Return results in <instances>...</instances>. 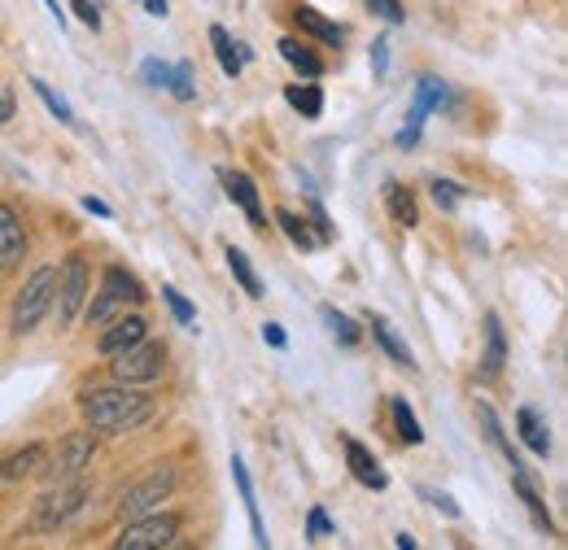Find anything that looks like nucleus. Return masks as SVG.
Masks as SVG:
<instances>
[{
    "label": "nucleus",
    "mask_w": 568,
    "mask_h": 550,
    "mask_svg": "<svg viewBox=\"0 0 568 550\" xmlns=\"http://www.w3.org/2000/svg\"><path fill=\"white\" fill-rule=\"evenodd\" d=\"M389 416H394V429H398V441H403V445H420V441H425V429H420L416 411L407 407V398H389Z\"/></svg>",
    "instance_id": "29"
},
{
    "label": "nucleus",
    "mask_w": 568,
    "mask_h": 550,
    "mask_svg": "<svg viewBox=\"0 0 568 550\" xmlns=\"http://www.w3.org/2000/svg\"><path fill=\"white\" fill-rule=\"evenodd\" d=\"M320 315H324V324H329V332L337 336V341L345 345V349H354V345L363 341V328H358V324H354L350 315H341L337 306H320Z\"/></svg>",
    "instance_id": "30"
},
{
    "label": "nucleus",
    "mask_w": 568,
    "mask_h": 550,
    "mask_svg": "<svg viewBox=\"0 0 568 550\" xmlns=\"http://www.w3.org/2000/svg\"><path fill=\"white\" fill-rule=\"evenodd\" d=\"M512 485H516V494H521L525 511L534 516V525H538L543 533H551V538H556V520H551V511H547V503H543V494H538L534 476H525V472H512Z\"/></svg>",
    "instance_id": "24"
},
{
    "label": "nucleus",
    "mask_w": 568,
    "mask_h": 550,
    "mask_svg": "<svg viewBox=\"0 0 568 550\" xmlns=\"http://www.w3.org/2000/svg\"><path fill=\"white\" fill-rule=\"evenodd\" d=\"M97 433L84 424V429H75V433H66V438L57 441L49 454H44V463H40V481L44 485H62V481H75V476H84L88 467H93V459H97Z\"/></svg>",
    "instance_id": "6"
},
{
    "label": "nucleus",
    "mask_w": 568,
    "mask_h": 550,
    "mask_svg": "<svg viewBox=\"0 0 568 550\" xmlns=\"http://www.w3.org/2000/svg\"><path fill=\"white\" fill-rule=\"evenodd\" d=\"M44 4H49V13H53V18H57V22H66V13H62V9H57V0H44Z\"/></svg>",
    "instance_id": "47"
},
{
    "label": "nucleus",
    "mask_w": 568,
    "mask_h": 550,
    "mask_svg": "<svg viewBox=\"0 0 568 550\" xmlns=\"http://www.w3.org/2000/svg\"><path fill=\"white\" fill-rule=\"evenodd\" d=\"M363 324L372 328V336H376V345H381V349H385V354H389L394 363H403V367H416V358H411V349H407V341H403L398 332L389 328V324H385L381 315H372V311H367V315H363Z\"/></svg>",
    "instance_id": "25"
},
{
    "label": "nucleus",
    "mask_w": 568,
    "mask_h": 550,
    "mask_svg": "<svg viewBox=\"0 0 568 550\" xmlns=\"http://www.w3.org/2000/svg\"><path fill=\"white\" fill-rule=\"evenodd\" d=\"M385 66H389V40L381 35V40L372 44V71H376V75H385Z\"/></svg>",
    "instance_id": "41"
},
{
    "label": "nucleus",
    "mask_w": 568,
    "mask_h": 550,
    "mask_svg": "<svg viewBox=\"0 0 568 550\" xmlns=\"http://www.w3.org/2000/svg\"><path fill=\"white\" fill-rule=\"evenodd\" d=\"M88 494H93V489H88L79 476H75V481H62V485H49V489L35 498L26 529H31V533H57V529H66V525L84 511Z\"/></svg>",
    "instance_id": "5"
},
{
    "label": "nucleus",
    "mask_w": 568,
    "mask_h": 550,
    "mask_svg": "<svg viewBox=\"0 0 568 550\" xmlns=\"http://www.w3.org/2000/svg\"><path fill=\"white\" fill-rule=\"evenodd\" d=\"M289 22H293L307 40H320V44H329V48H341V44H345V26H337L333 18H324V13L311 9V4H289Z\"/></svg>",
    "instance_id": "15"
},
{
    "label": "nucleus",
    "mask_w": 568,
    "mask_h": 550,
    "mask_svg": "<svg viewBox=\"0 0 568 550\" xmlns=\"http://www.w3.org/2000/svg\"><path fill=\"white\" fill-rule=\"evenodd\" d=\"M26 258V227H22V215L0 202V271H13L18 262Z\"/></svg>",
    "instance_id": "16"
},
{
    "label": "nucleus",
    "mask_w": 568,
    "mask_h": 550,
    "mask_svg": "<svg viewBox=\"0 0 568 550\" xmlns=\"http://www.w3.org/2000/svg\"><path fill=\"white\" fill-rule=\"evenodd\" d=\"M442 101H447V84H442L438 75H420V84H416V101H411V110H407V127L394 136V140H398V149H411V144L420 140L425 118H429L433 110H442Z\"/></svg>",
    "instance_id": "10"
},
{
    "label": "nucleus",
    "mask_w": 568,
    "mask_h": 550,
    "mask_svg": "<svg viewBox=\"0 0 568 550\" xmlns=\"http://www.w3.org/2000/svg\"><path fill=\"white\" fill-rule=\"evenodd\" d=\"M162 302H167V311L175 315V324H184V328H193V324H197V306H193L175 284H162Z\"/></svg>",
    "instance_id": "31"
},
{
    "label": "nucleus",
    "mask_w": 568,
    "mask_h": 550,
    "mask_svg": "<svg viewBox=\"0 0 568 550\" xmlns=\"http://www.w3.org/2000/svg\"><path fill=\"white\" fill-rule=\"evenodd\" d=\"M140 79H144L149 88H162V93H167V88H171V66L158 62V57H144V62H140Z\"/></svg>",
    "instance_id": "36"
},
{
    "label": "nucleus",
    "mask_w": 568,
    "mask_h": 550,
    "mask_svg": "<svg viewBox=\"0 0 568 550\" xmlns=\"http://www.w3.org/2000/svg\"><path fill=\"white\" fill-rule=\"evenodd\" d=\"M44 454H49V445L44 441H26L22 450H13V454H4L0 459V481H26V476H35L40 472V463H44Z\"/></svg>",
    "instance_id": "18"
},
{
    "label": "nucleus",
    "mask_w": 568,
    "mask_h": 550,
    "mask_svg": "<svg viewBox=\"0 0 568 550\" xmlns=\"http://www.w3.org/2000/svg\"><path fill=\"white\" fill-rule=\"evenodd\" d=\"M429 193H433L438 211H447V215H454V211H459V202L468 197V188H463V184H454V180H433V184H429Z\"/></svg>",
    "instance_id": "34"
},
{
    "label": "nucleus",
    "mask_w": 568,
    "mask_h": 550,
    "mask_svg": "<svg viewBox=\"0 0 568 550\" xmlns=\"http://www.w3.org/2000/svg\"><path fill=\"white\" fill-rule=\"evenodd\" d=\"M271 219H276V227L289 236V245H293V249H302V254H311V249H320V245H324V240L315 236L311 219H307V215H298V211H289V206H280Z\"/></svg>",
    "instance_id": "22"
},
{
    "label": "nucleus",
    "mask_w": 568,
    "mask_h": 550,
    "mask_svg": "<svg viewBox=\"0 0 568 550\" xmlns=\"http://www.w3.org/2000/svg\"><path fill=\"white\" fill-rule=\"evenodd\" d=\"M307 211H311V227H315V236H320V240H324V245H329V240H333V236H337V231H333V223H329V211H324V206H320V202H311V206H307Z\"/></svg>",
    "instance_id": "38"
},
{
    "label": "nucleus",
    "mask_w": 568,
    "mask_h": 550,
    "mask_svg": "<svg viewBox=\"0 0 568 550\" xmlns=\"http://www.w3.org/2000/svg\"><path fill=\"white\" fill-rule=\"evenodd\" d=\"M71 9H75V18H79L88 31H101V9H97L93 0H71Z\"/></svg>",
    "instance_id": "39"
},
{
    "label": "nucleus",
    "mask_w": 568,
    "mask_h": 550,
    "mask_svg": "<svg viewBox=\"0 0 568 550\" xmlns=\"http://www.w3.org/2000/svg\"><path fill=\"white\" fill-rule=\"evenodd\" d=\"M140 4H144L153 18H167V13H171V4H167V0H140Z\"/></svg>",
    "instance_id": "45"
},
{
    "label": "nucleus",
    "mask_w": 568,
    "mask_h": 550,
    "mask_svg": "<svg viewBox=\"0 0 568 550\" xmlns=\"http://www.w3.org/2000/svg\"><path fill=\"white\" fill-rule=\"evenodd\" d=\"M337 533V525L329 520V511L324 507H311L307 511V542H324V538H333Z\"/></svg>",
    "instance_id": "35"
},
{
    "label": "nucleus",
    "mask_w": 568,
    "mask_h": 550,
    "mask_svg": "<svg viewBox=\"0 0 568 550\" xmlns=\"http://www.w3.org/2000/svg\"><path fill=\"white\" fill-rule=\"evenodd\" d=\"M503 367H507V332H503V320H499L494 311H485V345H481V367H476V376H481L485 385H494V380L503 376Z\"/></svg>",
    "instance_id": "13"
},
{
    "label": "nucleus",
    "mask_w": 568,
    "mask_h": 550,
    "mask_svg": "<svg viewBox=\"0 0 568 550\" xmlns=\"http://www.w3.org/2000/svg\"><path fill=\"white\" fill-rule=\"evenodd\" d=\"M262 341H267L271 349H285V345H289V336H285L280 324H262Z\"/></svg>",
    "instance_id": "43"
},
{
    "label": "nucleus",
    "mask_w": 568,
    "mask_h": 550,
    "mask_svg": "<svg viewBox=\"0 0 568 550\" xmlns=\"http://www.w3.org/2000/svg\"><path fill=\"white\" fill-rule=\"evenodd\" d=\"M31 88H35V97L49 106V114H53L62 127H79V122H75V110H71V106H66V101H62V97H57V93L44 84V79H31Z\"/></svg>",
    "instance_id": "32"
},
{
    "label": "nucleus",
    "mask_w": 568,
    "mask_h": 550,
    "mask_svg": "<svg viewBox=\"0 0 568 550\" xmlns=\"http://www.w3.org/2000/svg\"><path fill=\"white\" fill-rule=\"evenodd\" d=\"M285 106H289V110H298L302 118H320V114H324V88H320L315 79H307V84H289V88H285Z\"/></svg>",
    "instance_id": "26"
},
{
    "label": "nucleus",
    "mask_w": 568,
    "mask_h": 550,
    "mask_svg": "<svg viewBox=\"0 0 568 550\" xmlns=\"http://www.w3.org/2000/svg\"><path fill=\"white\" fill-rule=\"evenodd\" d=\"M472 411H476V420H481V429H485V438H490V445H499V454L507 459V467H512V472H525V476H529V467H525L521 450L512 445V438H507V429H503V420L494 416V407H490V402H476Z\"/></svg>",
    "instance_id": "17"
},
{
    "label": "nucleus",
    "mask_w": 568,
    "mask_h": 550,
    "mask_svg": "<svg viewBox=\"0 0 568 550\" xmlns=\"http://www.w3.org/2000/svg\"><path fill=\"white\" fill-rule=\"evenodd\" d=\"M93 302H84V324L88 328H106L110 320L118 315H127V311H136V306H144V284L122 267V262H110L106 271H101V289L97 293H88Z\"/></svg>",
    "instance_id": "2"
},
{
    "label": "nucleus",
    "mask_w": 568,
    "mask_h": 550,
    "mask_svg": "<svg viewBox=\"0 0 568 550\" xmlns=\"http://www.w3.org/2000/svg\"><path fill=\"white\" fill-rule=\"evenodd\" d=\"M180 529H184V516L175 511H149V516H136V520H122L114 547L118 550H167L180 542Z\"/></svg>",
    "instance_id": "8"
},
{
    "label": "nucleus",
    "mask_w": 568,
    "mask_h": 550,
    "mask_svg": "<svg viewBox=\"0 0 568 550\" xmlns=\"http://www.w3.org/2000/svg\"><path fill=\"white\" fill-rule=\"evenodd\" d=\"M79 416L93 433H110V438H127L140 424L153 420V398L140 393V385H106V389H84L79 398Z\"/></svg>",
    "instance_id": "1"
},
{
    "label": "nucleus",
    "mask_w": 568,
    "mask_h": 550,
    "mask_svg": "<svg viewBox=\"0 0 568 550\" xmlns=\"http://www.w3.org/2000/svg\"><path fill=\"white\" fill-rule=\"evenodd\" d=\"M175 489H180V467H175V463H158V467H149L140 481H131V485L114 498V516H118V520L149 516V511H158L162 503H171Z\"/></svg>",
    "instance_id": "4"
},
{
    "label": "nucleus",
    "mask_w": 568,
    "mask_h": 550,
    "mask_svg": "<svg viewBox=\"0 0 568 550\" xmlns=\"http://www.w3.org/2000/svg\"><path fill=\"white\" fill-rule=\"evenodd\" d=\"M516 433L525 441V450H534L538 459L551 454V429H547V420H543L534 407H521V411H516Z\"/></svg>",
    "instance_id": "23"
},
{
    "label": "nucleus",
    "mask_w": 568,
    "mask_h": 550,
    "mask_svg": "<svg viewBox=\"0 0 568 550\" xmlns=\"http://www.w3.org/2000/svg\"><path fill=\"white\" fill-rule=\"evenodd\" d=\"M341 445H345V467H350V476L363 485V489H385L389 485V476H385V467H381V459L363 445V441H354V438H341Z\"/></svg>",
    "instance_id": "14"
},
{
    "label": "nucleus",
    "mask_w": 568,
    "mask_h": 550,
    "mask_svg": "<svg viewBox=\"0 0 568 550\" xmlns=\"http://www.w3.org/2000/svg\"><path fill=\"white\" fill-rule=\"evenodd\" d=\"M224 193L227 202L249 219L254 231H267L271 223H267V211H262V197H258V184L245 175V171H224Z\"/></svg>",
    "instance_id": "11"
},
{
    "label": "nucleus",
    "mask_w": 568,
    "mask_h": 550,
    "mask_svg": "<svg viewBox=\"0 0 568 550\" xmlns=\"http://www.w3.org/2000/svg\"><path fill=\"white\" fill-rule=\"evenodd\" d=\"M88 289H93V267H88V254L84 249H71L66 262L57 267V293H53V311L57 315V328H71L88 302Z\"/></svg>",
    "instance_id": "7"
},
{
    "label": "nucleus",
    "mask_w": 568,
    "mask_h": 550,
    "mask_svg": "<svg viewBox=\"0 0 568 550\" xmlns=\"http://www.w3.org/2000/svg\"><path fill=\"white\" fill-rule=\"evenodd\" d=\"M276 48H280V57H285L302 79H324V71H329V66H324V57H320L315 48H307L298 35H285Z\"/></svg>",
    "instance_id": "20"
},
{
    "label": "nucleus",
    "mask_w": 568,
    "mask_h": 550,
    "mask_svg": "<svg viewBox=\"0 0 568 550\" xmlns=\"http://www.w3.org/2000/svg\"><path fill=\"white\" fill-rule=\"evenodd\" d=\"M385 211H389V219L394 227H420V202H416V193L407 188V184H398V180H389L385 184Z\"/></svg>",
    "instance_id": "19"
},
{
    "label": "nucleus",
    "mask_w": 568,
    "mask_h": 550,
    "mask_svg": "<svg viewBox=\"0 0 568 550\" xmlns=\"http://www.w3.org/2000/svg\"><path fill=\"white\" fill-rule=\"evenodd\" d=\"M13 114H18V101H13V88H9L4 79H0V127H4V122H9Z\"/></svg>",
    "instance_id": "42"
},
{
    "label": "nucleus",
    "mask_w": 568,
    "mask_h": 550,
    "mask_svg": "<svg viewBox=\"0 0 568 550\" xmlns=\"http://www.w3.org/2000/svg\"><path fill=\"white\" fill-rule=\"evenodd\" d=\"M363 4H367V13L385 18L389 26H403V22H407V9H403V0H363Z\"/></svg>",
    "instance_id": "37"
},
{
    "label": "nucleus",
    "mask_w": 568,
    "mask_h": 550,
    "mask_svg": "<svg viewBox=\"0 0 568 550\" xmlns=\"http://www.w3.org/2000/svg\"><path fill=\"white\" fill-rule=\"evenodd\" d=\"M162 371H167V345L153 336L118 349L110 358V376L118 385H153V380H162Z\"/></svg>",
    "instance_id": "9"
},
{
    "label": "nucleus",
    "mask_w": 568,
    "mask_h": 550,
    "mask_svg": "<svg viewBox=\"0 0 568 550\" xmlns=\"http://www.w3.org/2000/svg\"><path fill=\"white\" fill-rule=\"evenodd\" d=\"M175 101H193L197 97V75H193V66L189 62H180V66H171V88H167Z\"/></svg>",
    "instance_id": "33"
},
{
    "label": "nucleus",
    "mask_w": 568,
    "mask_h": 550,
    "mask_svg": "<svg viewBox=\"0 0 568 550\" xmlns=\"http://www.w3.org/2000/svg\"><path fill=\"white\" fill-rule=\"evenodd\" d=\"M53 293H57V267H53V262L35 267V271L22 280V289L13 293V306H9V336H13V341L31 336V332L49 320Z\"/></svg>",
    "instance_id": "3"
},
{
    "label": "nucleus",
    "mask_w": 568,
    "mask_h": 550,
    "mask_svg": "<svg viewBox=\"0 0 568 550\" xmlns=\"http://www.w3.org/2000/svg\"><path fill=\"white\" fill-rule=\"evenodd\" d=\"M425 498H429V503H433V507H438L442 516H451V520H459V507H454V498H451V494H438V489H425Z\"/></svg>",
    "instance_id": "40"
},
{
    "label": "nucleus",
    "mask_w": 568,
    "mask_h": 550,
    "mask_svg": "<svg viewBox=\"0 0 568 550\" xmlns=\"http://www.w3.org/2000/svg\"><path fill=\"white\" fill-rule=\"evenodd\" d=\"M84 211H88V215H97V219H110V215H114L101 197H84Z\"/></svg>",
    "instance_id": "44"
},
{
    "label": "nucleus",
    "mask_w": 568,
    "mask_h": 550,
    "mask_svg": "<svg viewBox=\"0 0 568 550\" xmlns=\"http://www.w3.org/2000/svg\"><path fill=\"white\" fill-rule=\"evenodd\" d=\"M211 48H215L219 71H224L227 79H236V75H240V66H245V62H240V44L227 35V26H219V22L211 26Z\"/></svg>",
    "instance_id": "28"
},
{
    "label": "nucleus",
    "mask_w": 568,
    "mask_h": 550,
    "mask_svg": "<svg viewBox=\"0 0 568 550\" xmlns=\"http://www.w3.org/2000/svg\"><path fill=\"white\" fill-rule=\"evenodd\" d=\"M149 336V320L140 315V311H127V315H118L110 320L101 336H97V354L101 358H114L118 349H127V345H136V341H144Z\"/></svg>",
    "instance_id": "12"
},
{
    "label": "nucleus",
    "mask_w": 568,
    "mask_h": 550,
    "mask_svg": "<svg viewBox=\"0 0 568 550\" xmlns=\"http://www.w3.org/2000/svg\"><path fill=\"white\" fill-rule=\"evenodd\" d=\"M394 547H398V550H416V538H411V533H398V538H394Z\"/></svg>",
    "instance_id": "46"
},
{
    "label": "nucleus",
    "mask_w": 568,
    "mask_h": 550,
    "mask_svg": "<svg viewBox=\"0 0 568 550\" xmlns=\"http://www.w3.org/2000/svg\"><path fill=\"white\" fill-rule=\"evenodd\" d=\"M224 258H227V271H232V280L245 289V298H262V293H267V289H262V280H258V271H254V262H249V254H240L236 245H227Z\"/></svg>",
    "instance_id": "27"
},
{
    "label": "nucleus",
    "mask_w": 568,
    "mask_h": 550,
    "mask_svg": "<svg viewBox=\"0 0 568 550\" xmlns=\"http://www.w3.org/2000/svg\"><path fill=\"white\" fill-rule=\"evenodd\" d=\"M232 481H236V489H240V503H245V516H249L254 547H271V538H267V529H262V516H258V494H254V481H249V472H245V463H240V459H232Z\"/></svg>",
    "instance_id": "21"
}]
</instances>
